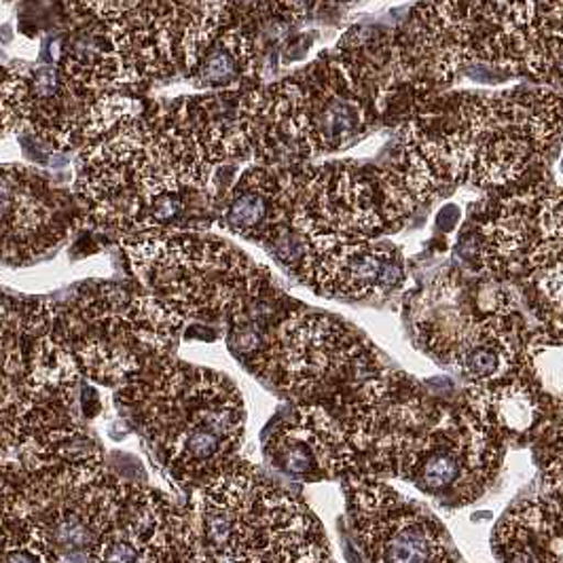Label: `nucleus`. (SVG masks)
Here are the masks:
<instances>
[{
    "label": "nucleus",
    "mask_w": 563,
    "mask_h": 563,
    "mask_svg": "<svg viewBox=\"0 0 563 563\" xmlns=\"http://www.w3.org/2000/svg\"><path fill=\"white\" fill-rule=\"evenodd\" d=\"M303 7L297 0H258L251 9L244 32L253 38L256 52L263 56L267 47L282 43L288 32L301 22Z\"/></svg>",
    "instance_id": "a878e982"
},
{
    "label": "nucleus",
    "mask_w": 563,
    "mask_h": 563,
    "mask_svg": "<svg viewBox=\"0 0 563 563\" xmlns=\"http://www.w3.org/2000/svg\"><path fill=\"white\" fill-rule=\"evenodd\" d=\"M295 172L286 166L246 169L233 185L225 203L227 229L272 251L292 233Z\"/></svg>",
    "instance_id": "aec40b11"
},
{
    "label": "nucleus",
    "mask_w": 563,
    "mask_h": 563,
    "mask_svg": "<svg viewBox=\"0 0 563 563\" xmlns=\"http://www.w3.org/2000/svg\"><path fill=\"white\" fill-rule=\"evenodd\" d=\"M562 172H563V162H562Z\"/></svg>",
    "instance_id": "cd10ccee"
},
{
    "label": "nucleus",
    "mask_w": 563,
    "mask_h": 563,
    "mask_svg": "<svg viewBox=\"0 0 563 563\" xmlns=\"http://www.w3.org/2000/svg\"><path fill=\"white\" fill-rule=\"evenodd\" d=\"M253 368L295 402L338 416L358 443L409 393L363 335L322 311L286 316L254 350Z\"/></svg>",
    "instance_id": "39448f33"
},
{
    "label": "nucleus",
    "mask_w": 563,
    "mask_h": 563,
    "mask_svg": "<svg viewBox=\"0 0 563 563\" xmlns=\"http://www.w3.org/2000/svg\"><path fill=\"white\" fill-rule=\"evenodd\" d=\"M185 322L153 295L98 286L57 311V333L87 379L117 388L168 356Z\"/></svg>",
    "instance_id": "9b49d317"
},
{
    "label": "nucleus",
    "mask_w": 563,
    "mask_h": 563,
    "mask_svg": "<svg viewBox=\"0 0 563 563\" xmlns=\"http://www.w3.org/2000/svg\"><path fill=\"white\" fill-rule=\"evenodd\" d=\"M500 562H563V508L551 496H536L508 510L494 534Z\"/></svg>",
    "instance_id": "412c9836"
},
{
    "label": "nucleus",
    "mask_w": 563,
    "mask_h": 563,
    "mask_svg": "<svg viewBox=\"0 0 563 563\" xmlns=\"http://www.w3.org/2000/svg\"><path fill=\"white\" fill-rule=\"evenodd\" d=\"M240 111L254 159L284 166L354 144L365 134L375 104L335 54L284 81L242 93Z\"/></svg>",
    "instance_id": "1a4fd4ad"
},
{
    "label": "nucleus",
    "mask_w": 563,
    "mask_h": 563,
    "mask_svg": "<svg viewBox=\"0 0 563 563\" xmlns=\"http://www.w3.org/2000/svg\"><path fill=\"white\" fill-rule=\"evenodd\" d=\"M352 519L371 562H453L434 519L409 507L384 481L350 477Z\"/></svg>",
    "instance_id": "dca6fc26"
},
{
    "label": "nucleus",
    "mask_w": 563,
    "mask_h": 563,
    "mask_svg": "<svg viewBox=\"0 0 563 563\" xmlns=\"http://www.w3.org/2000/svg\"><path fill=\"white\" fill-rule=\"evenodd\" d=\"M295 416L272 432L265 455L280 473L301 481L350 479L361 475L354 434L322 407L299 405Z\"/></svg>",
    "instance_id": "f3484780"
},
{
    "label": "nucleus",
    "mask_w": 563,
    "mask_h": 563,
    "mask_svg": "<svg viewBox=\"0 0 563 563\" xmlns=\"http://www.w3.org/2000/svg\"><path fill=\"white\" fill-rule=\"evenodd\" d=\"M2 562H198L191 515L100 457L2 473Z\"/></svg>",
    "instance_id": "f03ea898"
},
{
    "label": "nucleus",
    "mask_w": 563,
    "mask_h": 563,
    "mask_svg": "<svg viewBox=\"0 0 563 563\" xmlns=\"http://www.w3.org/2000/svg\"><path fill=\"white\" fill-rule=\"evenodd\" d=\"M538 327L563 338V258L536 267L521 278Z\"/></svg>",
    "instance_id": "393cba45"
},
{
    "label": "nucleus",
    "mask_w": 563,
    "mask_h": 563,
    "mask_svg": "<svg viewBox=\"0 0 563 563\" xmlns=\"http://www.w3.org/2000/svg\"><path fill=\"white\" fill-rule=\"evenodd\" d=\"M123 246L146 292L185 324L238 322L269 286L267 269L227 242L172 233L125 240Z\"/></svg>",
    "instance_id": "9d476101"
},
{
    "label": "nucleus",
    "mask_w": 563,
    "mask_h": 563,
    "mask_svg": "<svg viewBox=\"0 0 563 563\" xmlns=\"http://www.w3.org/2000/svg\"><path fill=\"white\" fill-rule=\"evenodd\" d=\"M98 98L68 84L59 68L7 66L2 73V136L30 132L56 151L85 146L93 139Z\"/></svg>",
    "instance_id": "2eb2a0df"
},
{
    "label": "nucleus",
    "mask_w": 563,
    "mask_h": 563,
    "mask_svg": "<svg viewBox=\"0 0 563 563\" xmlns=\"http://www.w3.org/2000/svg\"><path fill=\"white\" fill-rule=\"evenodd\" d=\"M258 59L261 54L242 26L225 29L212 41L189 77L203 89L233 91L253 79Z\"/></svg>",
    "instance_id": "5701e85b"
},
{
    "label": "nucleus",
    "mask_w": 563,
    "mask_h": 563,
    "mask_svg": "<svg viewBox=\"0 0 563 563\" xmlns=\"http://www.w3.org/2000/svg\"><path fill=\"white\" fill-rule=\"evenodd\" d=\"M422 201L400 164L390 169L350 164L303 168L295 172L292 229L306 242L318 235L371 240Z\"/></svg>",
    "instance_id": "f8f14e48"
},
{
    "label": "nucleus",
    "mask_w": 563,
    "mask_h": 563,
    "mask_svg": "<svg viewBox=\"0 0 563 563\" xmlns=\"http://www.w3.org/2000/svg\"><path fill=\"white\" fill-rule=\"evenodd\" d=\"M563 128V102L547 89L453 96L402 132L400 166L423 201L445 185L508 187L547 155Z\"/></svg>",
    "instance_id": "7ed1b4c3"
},
{
    "label": "nucleus",
    "mask_w": 563,
    "mask_h": 563,
    "mask_svg": "<svg viewBox=\"0 0 563 563\" xmlns=\"http://www.w3.org/2000/svg\"><path fill=\"white\" fill-rule=\"evenodd\" d=\"M466 402L479 413L481 420H485L489 428L496 430L500 439L507 434L523 437L549 430L547 405L532 377L528 361L519 371L500 382L487 386H471Z\"/></svg>",
    "instance_id": "4be33fe9"
},
{
    "label": "nucleus",
    "mask_w": 563,
    "mask_h": 563,
    "mask_svg": "<svg viewBox=\"0 0 563 563\" xmlns=\"http://www.w3.org/2000/svg\"><path fill=\"white\" fill-rule=\"evenodd\" d=\"M199 562H331L322 523L303 503L235 462L191 503Z\"/></svg>",
    "instance_id": "6e6552de"
},
{
    "label": "nucleus",
    "mask_w": 563,
    "mask_h": 563,
    "mask_svg": "<svg viewBox=\"0 0 563 563\" xmlns=\"http://www.w3.org/2000/svg\"><path fill=\"white\" fill-rule=\"evenodd\" d=\"M479 242L481 265L496 280L523 278L563 258V189L534 185L496 199Z\"/></svg>",
    "instance_id": "4468645a"
},
{
    "label": "nucleus",
    "mask_w": 563,
    "mask_h": 563,
    "mask_svg": "<svg viewBox=\"0 0 563 563\" xmlns=\"http://www.w3.org/2000/svg\"><path fill=\"white\" fill-rule=\"evenodd\" d=\"M49 183L24 166L2 168V256L26 263L66 235V217Z\"/></svg>",
    "instance_id": "6ab92c4d"
},
{
    "label": "nucleus",
    "mask_w": 563,
    "mask_h": 563,
    "mask_svg": "<svg viewBox=\"0 0 563 563\" xmlns=\"http://www.w3.org/2000/svg\"><path fill=\"white\" fill-rule=\"evenodd\" d=\"M498 464L500 437L468 402L434 407L413 393L382 423L365 473L407 481L423 496L464 507L487 492Z\"/></svg>",
    "instance_id": "0eeeda50"
},
{
    "label": "nucleus",
    "mask_w": 563,
    "mask_h": 563,
    "mask_svg": "<svg viewBox=\"0 0 563 563\" xmlns=\"http://www.w3.org/2000/svg\"><path fill=\"white\" fill-rule=\"evenodd\" d=\"M526 361L547 405L551 441L563 437V338L538 327L526 341Z\"/></svg>",
    "instance_id": "b1692460"
},
{
    "label": "nucleus",
    "mask_w": 563,
    "mask_h": 563,
    "mask_svg": "<svg viewBox=\"0 0 563 563\" xmlns=\"http://www.w3.org/2000/svg\"><path fill=\"white\" fill-rule=\"evenodd\" d=\"M297 274L327 297L365 299L393 290L402 278V265L386 244L318 235L306 242Z\"/></svg>",
    "instance_id": "a211bd4d"
},
{
    "label": "nucleus",
    "mask_w": 563,
    "mask_h": 563,
    "mask_svg": "<svg viewBox=\"0 0 563 563\" xmlns=\"http://www.w3.org/2000/svg\"><path fill=\"white\" fill-rule=\"evenodd\" d=\"M242 142L214 98L157 107L87 142L77 159L75 191L96 225L125 235H172L203 229L214 174L240 159Z\"/></svg>",
    "instance_id": "f257e3e1"
},
{
    "label": "nucleus",
    "mask_w": 563,
    "mask_h": 563,
    "mask_svg": "<svg viewBox=\"0 0 563 563\" xmlns=\"http://www.w3.org/2000/svg\"><path fill=\"white\" fill-rule=\"evenodd\" d=\"M544 489L563 508V437L551 441L544 466Z\"/></svg>",
    "instance_id": "bb28decb"
},
{
    "label": "nucleus",
    "mask_w": 563,
    "mask_h": 563,
    "mask_svg": "<svg viewBox=\"0 0 563 563\" xmlns=\"http://www.w3.org/2000/svg\"><path fill=\"white\" fill-rule=\"evenodd\" d=\"M114 402L183 483L217 477L244 441V400L212 368L164 356L117 386Z\"/></svg>",
    "instance_id": "423d86ee"
},
{
    "label": "nucleus",
    "mask_w": 563,
    "mask_h": 563,
    "mask_svg": "<svg viewBox=\"0 0 563 563\" xmlns=\"http://www.w3.org/2000/svg\"><path fill=\"white\" fill-rule=\"evenodd\" d=\"M81 368L45 301H2V473L100 457L79 420Z\"/></svg>",
    "instance_id": "20e7f679"
},
{
    "label": "nucleus",
    "mask_w": 563,
    "mask_h": 563,
    "mask_svg": "<svg viewBox=\"0 0 563 563\" xmlns=\"http://www.w3.org/2000/svg\"><path fill=\"white\" fill-rule=\"evenodd\" d=\"M227 0H136L123 15L102 20L113 41L121 87L191 75L212 41L227 29Z\"/></svg>",
    "instance_id": "ddd939ff"
}]
</instances>
